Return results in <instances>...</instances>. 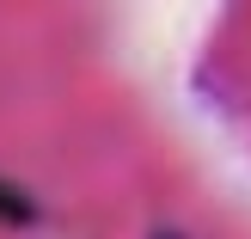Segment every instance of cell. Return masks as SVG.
I'll use <instances>...</instances> for the list:
<instances>
[{"label":"cell","instance_id":"obj_1","mask_svg":"<svg viewBox=\"0 0 251 239\" xmlns=\"http://www.w3.org/2000/svg\"><path fill=\"white\" fill-rule=\"evenodd\" d=\"M25 221H31V196L12 178H0V227H25Z\"/></svg>","mask_w":251,"mask_h":239},{"label":"cell","instance_id":"obj_2","mask_svg":"<svg viewBox=\"0 0 251 239\" xmlns=\"http://www.w3.org/2000/svg\"><path fill=\"white\" fill-rule=\"evenodd\" d=\"M141 239H202V233H196L184 215H153V221L141 227Z\"/></svg>","mask_w":251,"mask_h":239}]
</instances>
